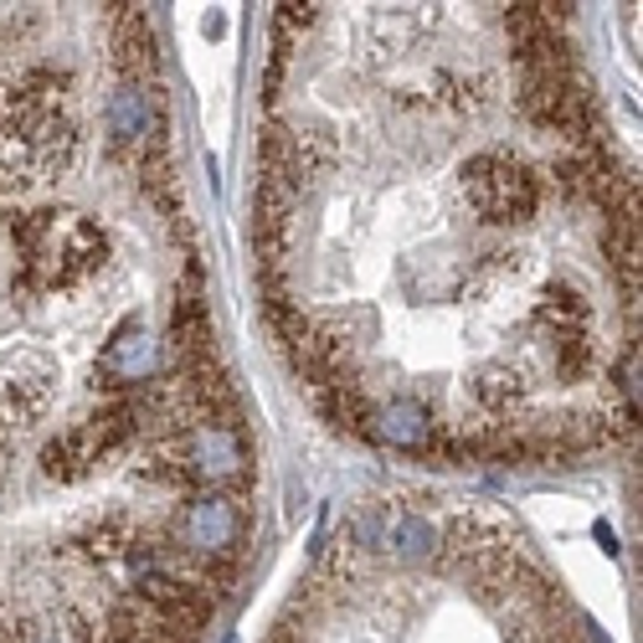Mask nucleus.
<instances>
[{
    "mask_svg": "<svg viewBox=\"0 0 643 643\" xmlns=\"http://www.w3.org/2000/svg\"><path fill=\"white\" fill-rule=\"evenodd\" d=\"M577 6H273L253 263L299 387L418 464L639 418V176Z\"/></svg>",
    "mask_w": 643,
    "mask_h": 643,
    "instance_id": "1",
    "label": "nucleus"
},
{
    "mask_svg": "<svg viewBox=\"0 0 643 643\" xmlns=\"http://www.w3.org/2000/svg\"><path fill=\"white\" fill-rule=\"evenodd\" d=\"M257 443L145 6H0V643H201Z\"/></svg>",
    "mask_w": 643,
    "mask_h": 643,
    "instance_id": "2",
    "label": "nucleus"
},
{
    "mask_svg": "<svg viewBox=\"0 0 643 643\" xmlns=\"http://www.w3.org/2000/svg\"><path fill=\"white\" fill-rule=\"evenodd\" d=\"M263 643H602L536 546L479 499L366 494Z\"/></svg>",
    "mask_w": 643,
    "mask_h": 643,
    "instance_id": "3",
    "label": "nucleus"
}]
</instances>
